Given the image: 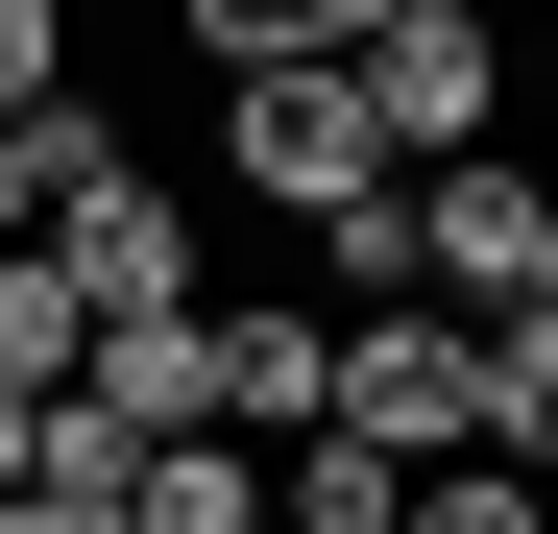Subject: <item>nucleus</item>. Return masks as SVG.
<instances>
[{"instance_id":"nucleus-1","label":"nucleus","mask_w":558,"mask_h":534,"mask_svg":"<svg viewBox=\"0 0 558 534\" xmlns=\"http://www.w3.org/2000/svg\"><path fill=\"white\" fill-rule=\"evenodd\" d=\"M340 98H364V146H389V195H413V170H461L510 122V25H486V0H364Z\"/></svg>"},{"instance_id":"nucleus-2","label":"nucleus","mask_w":558,"mask_h":534,"mask_svg":"<svg viewBox=\"0 0 558 534\" xmlns=\"http://www.w3.org/2000/svg\"><path fill=\"white\" fill-rule=\"evenodd\" d=\"M413 292H437L461 340H510V316L558 292V170H510V146H461V170H413Z\"/></svg>"},{"instance_id":"nucleus-3","label":"nucleus","mask_w":558,"mask_h":534,"mask_svg":"<svg viewBox=\"0 0 558 534\" xmlns=\"http://www.w3.org/2000/svg\"><path fill=\"white\" fill-rule=\"evenodd\" d=\"M316 437H364V462H486V340L461 316H340V389H316Z\"/></svg>"},{"instance_id":"nucleus-4","label":"nucleus","mask_w":558,"mask_h":534,"mask_svg":"<svg viewBox=\"0 0 558 534\" xmlns=\"http://www.w3.org/2000/svg\"><path fill=\"white\" fill-rule=\"evenodd\" d=\"M49 292L98 316V340H146V316H219V267H195V195H170V170H98V195L49 219Z\"/></svg>"},{"instance_id":"nucleus-5","label":"nucleus","mask_w":558,"mask_h":534,"mask_svg":"<svg viewBox=\"0 0 558 534\" xmlns=\"http://www.w3.org/2000/svg\"><path fill=\"white\" fill-rule=\"evenodd\" d=\"M219 170H243L267 219H364V195H389V146H364L340 73H243V98H219Z\"/></svg>"},{"instance_id":"nucleus-6","label":"nucleus","mask_w":558,"mask_h":534,"mask_svg":"<svg viewBox=\"0 0 558 534\" xmlns=\"http://www.w3.org/2000/svg\"><path fill=\"white\" fill-rule=\"evenodd\" d=\"M73 413H122L146 462H170V437H219V340H195V316H146V340H98V365H73Z\"/></svg>"},{"instance_id":"nucleus-7","label":"nucleus","mask_w":558,"mask_h":534,"mask_svg":"<svg viewBox=\"0 0 558 534\" xmlns=\"http://www.w3.org/2000/svg\"><path fill=\"white\" fill-rule=\"evenodd\" d=\"M364 49V0H195V73L243 98V73H340Z\"/></svg>"},{"instance_id":"nucleus-8","label":"nucleus","mask_w":558,"mask_h":534,"mask_svg":"<svg viewBox=\"0 0 558 534\" xmlns=\"http://www.w3.org/2000/svg\"><path fill=\"white\" fill-rule=\"evenodd\" d=\"M267 534H413V462H364V437H292V462H267Z\"/></svg>"},{"instance_id":"nucleus-9","label":"nucleus","mask_w":558,"mask_h":534,"mask_svg":"<svg viewBox=\"0 0 558 534\" xmlns=\"http://www.w3.org/2000/svg\"><path fill=\"white\" fill-rule=\"evenodd\" d=\"M73 365H98V316L49 292V243H0V413H49Z\"/></svg>"},{"instance_id":"nucleus-10","label":"nucleus","mask_w":558,"mask_h":534,"mask_svg":"<svg viewBox=\"0 0 558 534\" xmlns=\"http://www.w3.org/2000/svg\"><path fill=\"white\" fill-rule=\"evenodd\" d=\"M122 534H267V462L243 437H170V462L122 486Z\"/></svg>"},{"instance_id":"nucleus-11","label":"nucleus","mask_w":558,"mask_h":534,"mask_svg":"<svg viewBox=\"0 0 558 534\" xmlns=\"http://www.w3.org/2000/svg\"><path fill=\"white\" fill-rule=\"evenodd\" d=\"M486 462H510V486H558V316H510V340H486Z\"/></svg>"},{"instance_id":"nucleus-12","label":"nucleus","mask_w":558,"mask_h":534,"mask_svg":"<svg viewBox=\"0 0 558 534\" xmlns=\"http://www.w3.org/2000/svg\"><path fill=\"white\" fill-rule=\"evenodd\" d=\"M413 534H558V486H510V462H437V486H413Z\"/></svg>"},{"instance_id":"nucleus-13","label":"nucleus","mask_w":558,"mask_h":534,"mask_svg":"<svg viewBox=\"0 0 558 534\" xmlns=\"http://www.w3.org/2000/svg\"><path fill=\"white\" fill-rule=\"evenodd\" d=\"M73 98V25H49V0H0V122H49Z\"/></svg>"},{"instance_id":"nucleus-14","label":"nucleus","mask_w":558,"mask_h":534,"mask_svg":"<svg viewBox=\"0 0 558 534\" xmlns=\"http://www.w3.org/2000/svg\"><path fill=\"white\" fill-rule=\"evenodd\" d=\"M25 462H49V413H0V510H25Z\"/></svg>"},{"instance_id":"nucleus-15","label":"nucleus","mask_w":558,"mask_h":534,"mask_svg":"<svg viewBox=\"0 0 558 534\" xmlns=\"http://www.w3.org/2000/svg\"><path fill=\"white\" fill-rule=\"evenodd\" d=\"M534 316H558V292H534Z\"/></svg>"}]
</instances>
